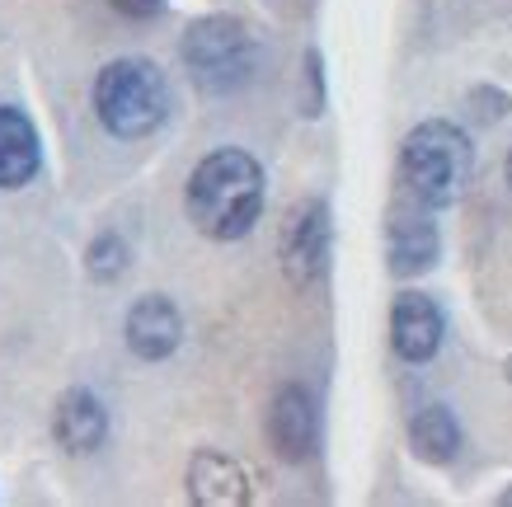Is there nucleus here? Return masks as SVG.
<instances>
[{"label":"nucleus","mask_w":512,"mask_h":507,"mask_svg":"<svg viewBox=\"0 0 512 507\" xmlns=\"http://www.w3.org/2000/svg\"><path fill=\"white\" fill-rule=\"evenodd\" d=\"M184 207L207 240H240L264 216V169L235 146L202 155L188 174Z\"/></svg>","instance_id":"1"},{"label":"nucleus","mask_w":512,"mask_h":507,"mask_svg":"<svg viewBox=\"0 0 512 507\" xmlns=\"http://www.w3.org/2000/svg\"><path fill=\"white\" fill-rule=\"evenodd\" d=\"M94 113L113 137L137 141L151 137L170 113V85L156 62L146 57H118L94 76Z\"/></svg>","instance_id":"2"},{"label":"nucleus","mask_w":512,"mask_h":507,"mask_svg":"<svg viewBox=\"0 0 512 507\" xmlns=\"http://www.w3.org/2000/svg\"><path fill=\"white\" fill-rule=\"evenodd\" d=\"M400 174H404V193L423 207H451L461 198V184L470 174V137L456 123L428 118L419 123L400 146Z\"/></svg>","instance_id":"3"},{"label":"nucleus","mask_w":512,"mask_h":507,"mask_svg":"<svg viewBox=\"0 0 512 507\" xmlns=\"http://www.w3.org/2000/svg\"><path fill=\"white\" fill-rule=\"evenodd\" d=\"M184 71L202 94H235L259 76V43L235 15H202L184 33Z\"/></svg>","instance_id":"4"},{"label":"nucleus","mask_w":512,"mask_h":507,"mask_svg":"<svg viewBox=\"0 0 512 507\" xmlns=\"http://www.w3.org/2000/svg\"><path fill=\"white\" fill-rule=\"evenodd\" d=\"M282 273L296 292H315L329 273V207L306 198L282 226Z\"/></svg>","instance_id":"5"},{"label":"nucleus","mask_w":512,"mask_h":507,"mask_svg":"<svg viewBox=\"0 0 512 507\" xmlns=\"http://www.w3.org/2000/svg\"><path fill=\"white\" fill-rule=\"evenodd\" d=\"M268 442L282 461H306L320 442V404L306 385H282L268 409Z\"/></svg>","instance_id":"6"},{"label":"nucleus","mask_w":512,"mask_h":507,"mask_svg":"<svg viewBox=\"0 0 512 507\" xmlns=\"http://www.w3.org/2000/svg\"><path fill=\"white\" fill-rule=\"evenodd\" d=\"M442 334H447V324H442V310H437L433 296L423 292H400L395 296V306H390V343H395V353L404 362H433L437 348H442Z\"/></svg>","instance_id":"7"},{"label":"nucleus","mask_w":512,"mask_h":507,"mask_svg":"<svg viewBox=\"0 0 512 507\" xmlns=\"http://www.w3.org/2000/svg\"><path fill=\"white\" fill-rule=\"evenodd\" d=\"M179 343H184V315L170 296H141L127 310V348L141 362H165L179 353Z\"/></svg>","instance_id":"8"},{"label":"nucleus","mask_w":512,"mask_h":507,"mask_svg":"<svg viewBox=\"0 0 512 507\" xmlns=\"http://www.w3.org/2000/svg\"><path fill=\"white\" fill-rule=\"evenodd\" d=\"M52 437H57V446L71 451V456H90V451H99L104 437H109V409H104V400H99L94 390H85V385H71L62 400H57Z\"/></svg>","instance_id":"9"},{"label":"nucleus","mask_w":512,"mask_h":507,"mask_svg":"<svg viewBox=\"0 0 512 507\" xmlns=\"http://www.w3.org/2000/svg\"><path fill=\"white\" fill-rule=\"evenodd\" d=\"M386 254H390V273L400 277H419L428 273L442 254V235H437L433 207H414V212H400L386 231Z\"/></svg>","instance_id":"10"},{"label":"nucleus","mask_w":512,"mask_h":507,"mask_svg":"<svg viewBox=\"0 0 512 507\" xmlns=\"http://www.w3.org/2000/svg\"><path fill=\"white\" fill-rule=\"evenodd\" d=\"M188 498L198 507H245L249 475L226 451H198L188 465Z\"/></svg>","instance_id":"11"},{"label":"nucleus","mask_w":512,"mask_h":507,"mask_svg":"<svg viewBox=\"0 0 512 507\" xmlns=\"http://www.w3.org/2000/svg\"><path fill=\"white\" fill-rule=\"evenodd\" d=\"M43 165V146H38V127L29 123V113L0 104V188L15 193L38 174Z\"/></svg>","instance_id":"12"},{"label":"nucleus","mask_w":512,"mask_h":507,"mask_svg":"<svg viewBox=\"0 0 512 507\" xmlns=\"http://www.w3.org/2000/svg\"><path fill=\"white\" fill-rule=\"evenodd\" d=\"M409 446H414L419 461L447 465L461 451V423H456V414L447 404H428V409H419L409 418Z\"/></svg>","instance_id":"13"},{"label":"nucleus","mask_w":512,"mask_h":507,"mask_svg":"<svg viewBox=\"0 0 512 507\" xmlns=\"http://www.w3.org/2000/svg\"><path fill=\"white\" fill-rule=\"evenodd\" d=\"M127 263H132V254H127L123 235H113V231L99 235L90 245V254H85V268H90L94 282H118L127 273Z\"/></svg>","instance_id":"14"},{"label":"nucleus","mask_w":512,"mask_h":507,"mask_svg":"<svg viewBox=\"0 0 512 507\" xmlns=\"http://www.w3.org/2000/svg\"><path fill=\"white\" fill-rule=\"evenodd\" d=\"M306 80H311V104H306V113H320V108H325V71H320V52H306Z\"/></svg>","instance_id":"15"},{"label":"nucleus","mask_w":512,"mask_h":507,"mask_svg":"<svg viewBox=\"0 0 512 507\" xmlns=\"http://www.w3.org/2000/svg\"><path fill=\"white\" fill-rule=\"evenodd\" d=\"M109 5L127 19H156L165 10V0H109Z\"/></svg>","instance_id":"16"},{"label":"nucleus","mask_w":512,"mask_h":507,"mask_svg":"<svg viewBox=\"0 0 512 507\" xmlns=\"http://www.w3.org/2000/svg\"><path fill=\"white\" fill-rule=\"evenodd\" d=\"M503 169H508V184H512V151H508V165H503Z\"/></svg>","instance_id":"17"},{"label":"nucleus","mask_w":512,"mask_h":507,"mask_svg":"<svg viewBox=\"0 0 512 507\" xmlns=\"http://www.w3.org/2000/svg\"><path fill=\"white\" fill-rule=\"evenodd\" d=\"M503 503H512V489H508V493H503Z\"/></svg>","instance_id":"18"},{"label":"nucleus","mask_w":512,"mask_h":507,"mask_svg":"<svg viewBox=\"0 0 512 507\" xmlns=\"http://www.w3.org/2000/svg\"><path fill=\"white\" fill-rule=\"evenodd\" d=\"M508 381H512V357H508Z\"/></svg>","instance_id":"19"}]
</instances>
